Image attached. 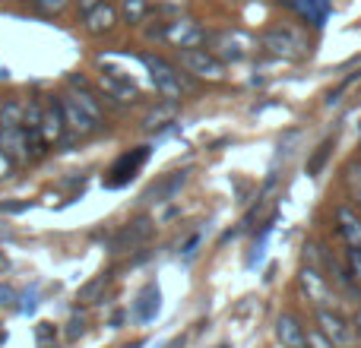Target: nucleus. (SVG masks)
Instances as JSON below:
<instances>
[{
  "label": "nucleus",
  "mask_w": 361,
  "mask_h": 348,
  "mask_svg": "<svg viewBox=\"0 0 361 348\" xmlns=\"http://www.w3.org/2000/svg\"><path fill=\"white\" fill-rule=\"evenodd\" d=\"M330 146H333V139H326V143L317 149V156H314L311 162H307V171H311V174H317V171H320V165H324V159L330 156Z\"/></svg>",
  "instance_id": "16"
},
{
  "label": "nucleus",
  "mask_w": 361,
  "mask_h": 348,
  "mask_svg": "<svg viewBox=\"0 0 361 348\" xmlns=\"http://www.w3.org/2000/svg\"><path fill=\"white\" fill-rule=\"evenodd\" d=\"M292 4H295V10H298L305 19H311L314 25H324L333 0H292Z\"/></svg>",
  "instance_id": "11"
},
{
  "label": "nucleus",
  "mask_w": 361,
  "mask_h": 348,
  "mask_svg": "<svg viewBox=\"0 0 361 348\" xmlns=\"http://www.w3.org/2000/svg\"><path fill=\"white\" fill-rule=\"evenodd\" d=\"M263 44H267V48H273L276 54H282V57H292V61L305 54V42H301L298 35H292V32H282V29L269 32V35L263 38Z\"/></svg>",
  "instance_id": "4"
},
{
  "label": "nucleus",
  "mask_w": 361,
  "mask_h": 348,
  "mask_svg": "<svg viewBox=\"0 0 361 348\" xmlns=\"http://www.w3.org/2000/svg\"><path fill=\"white\" fill-rule=\"evenodd\" d=\"M311 348H336V345H330V342H324L320 336H314V339H311Z\"/></svg>",
  "instance_id": "21"
},
{
  "label": "nucleus",
  "mask_w": 361,
  "mask_h": 348,
  "mask_svg": "<svg viewBox=\"0 0 361 348\" xmlns=\"http://www.w3.org/2000/svg\"><path fill=\"white\" fill-rule=\"evenodd\" d=\"M152 80H156V89L165 95V99H180L184 95V89H180V80H178V73L169 67V63H162V61H152Z\"/></svg>",
  "instance_id": "5"
},
{
  "label": "nucleus",
  "mask_w": 361,
  "mask_h": 348,
  "mask_svg": "<svg viewBox=\"0 0 361 348\" xmlns=\"http://www.w3.org/2000/svg\"><path fill=\"white\" fill-rule=\"evenodd\" d=\"M63 124H67L70 130H76V133H92V130H95L92 118H89V114L82 111L80 105H76V99H67V101H63Z\"/></svg>",
  "instance_id": "7"
},
{
  "label": "nucleus",
  "mask_w": 361,
  "mask_h": 348,
  "mask_svg": "<svg viewBox=\"0 0 361 348\" xmlns=\"http://www.w3.org/2000/svg\"><path fill=\"white\" fill-rule=\"evenodd\" d=\"M349 263H352V273L361 279V250H355V247H349Z\"/></svg>",
  "instance_id": "18"
},
{
  "label": "nucleus",
  "mask_w": 361,
  "mask_h": 348,
  "mask_svg": "<svg viewBox=\"0 0 361 348\" xmlns=\"http://www.w3.org/2000/svg\"><path fill=\"white\" fill-rule=\"evenodd\" d=\"M180 63H184L190 73H197V76H206V80H222V63H219L212 54H206V51L184 48L180 51Z\"/></svg>",
  "instance_id": "1"
},
{
  "label": "nucleus",
  "mask_w": 361,
  "mask_h": 348,
  "mask_svg": "<svg viewBox=\"0 0 361 348\" xmlns=\"http://www.w3.org/2000/svg\"><path fill=\"white\" fill-rule=\"evenodd\" d=\"M146 156H149L146 149H137L133 156H130V152H124V156H121L118 162L111 165V171H108L105 184H108V187H121V184H127V180H130L133 174L140 171V165L146 162Z\"/></svg>",
  "instance_id": "3"
},
{
  "label": "nucleus",
  "mask_w": 361,
  "mask_h": 348,
  "mask_svg": "<svg viewBox=\"0 0 361 348\" xmlns=\"http://www.w3.org/2000/svg\"><path fill=\"white\" fill-rule=\"evenodd\" d=\"M358 326H361V313H358Z\"/></svg>",
  "instance_id": "23"
},
{
  "label": "nucleus",
  "mask_w": 361,
  "mask_h": 348,
  "mask_svg": "<svg viewBox=\"0 0 361 348\" xmlns=\"http://www.w3.org/2000/svg\"><path fill=\"white\" fill-rule=\"evenodd\" d=\"M184 174H187V171H175L171 178H165L159 187H152V197H165V193H171L178 184H184Z\"/></svg>",
  "instance_id": "14"
},
{
  "label": "nucleus",
  "mask_w": 361,
  "mask_h": 348,
  "mask_svg": "<svg viewBox=\"0 0 361 348\" xmlns=\"http://www.w3.org/2000/svg\"><path fill=\"white\" fill-rule=\"evenodd\" d=\"M339 231H343V237H345L349 247L361 250V218L352 209H345V206L339 209Z\"/></svg>",
  "instance_id": "8"
},
{
  "label": "nucleus",
  "mask_w": 361,
  "mask_h": 348,
  "mask_svg": "<svg viewBox=\"0 0 361 348\" xmlns=\"http://www.w3.org/2000/svg\"><path fill=\"white\" fill-rule=\"evenodd\" d=\"M10 168H13V165H10V156L0 149V178H6V174H10Z\"/></svg>",
  "instance_id": "19"
},
{
  "label": "nucleus",
  "mask_w": 361,
  "mask_h": 348,
  "mask_svg": "<svg viewBox=\"0 0 361 348\" xmlns=\"http://www.w3.org/2000/svg\"><path fill=\"white\" fill-rule=\"evenodd\" d=\"M317 323L320 330H324V336L330 339L336 348H349L352 342H355V336H352V326L345 323L339 313H330V311H320L317 313Z\"/></svg>",
  "instance_id": "2"
},
{
  "label": "nucleus",
  "mask_w": 361,
  "mask_h": 348,
  "mask_svg": "<svg viewBox=\"0 0 361 348\" xmlns=\"http://www.w3.org/2000/svg\"><path fill=\"white\" fill-rule=\"evenodd\" d=\"M133 311H137L140 320H149L152 313L159 311V288L156 285H146V292L140 294V301H137V307H133Z\"/></svg>",
  "instance_id": "12"
},
{
  "label": "nucleus",
  "mask_w": 361,
  "mask_h": 348,
  "mask_svg": "<svg viewBox=\"0 0 361 348\" xmlns=\"http://www.w3.org/2000/svg\"><path fill=\"white\" fill-rule=\"evenodd\" d=\"M42 133H44V139L48 143H54V139H61V133H63V114H61V108L57 105H48L42 111Z\"/></svg>",
  "instance_id": "10"
},
{
  "label": "nucleus",
  "mask_w": 361,
  "mask_h": 348,
  "mask_svg": "<svg viewBox=\"0 0 361 348\" xmlns=\"http://www.w3.org/2000/svg\"><path fill=\"white\" fill-rule=\"evenodd\" d=\"M10 266V263H6V256H4V250H0V273H4V269Z\"/></svg>",
  "instance_id": "22"
},
{
  "label": "nucleus",
  "mask_w": 361,
  "mask_h": 348,
  "mask_svg": "<svg viewBox=\"0 0 361 348\" xmlns=\"http://www.w3.org/2000/svg\"><path fill=\"white\" fill-rule=\"evenodd\" d=\"M124 16H127V23H143L146 0H124Z\"/></svg>",
  "instance_id": "13"
},
{
  "label": "nucleus",
  "mask_w": 361,
  "mask_h": 348,
  "mask_svg": "<svg viewBox=\"0 0 361 348\" xmlns=\"http://www.w3.org/2000/svg\"><path fill=\"white\" fill-rule=\"evenodd\" d=\"M118 23V13H114V6H95V10H89L86 16V29L92 32V35H102V32H108L111 25Z\"/></svg>",
  "instance_id": "9"
},
{
  "label": "nucleus",
  "mask_w": 361,
  "mask_h": 348,
  "mask_svg": "<svg viewBox=\"0 0 361 348\" xmlns=\"http://www.w3.org/2000/svg\"><path fill=\"white\" fill-rule=\"evenodd\" d=\"M102 86H105L108 92H114V95H118L121 101H124V99H130V95H133V89H130V86H121V82H114V76H105V80H102Z\"/></svg>",
  "instance_id": "15"
},
{
  "label": "nucleus",
  "mask_w": 361,
  "mask_h": 348,
  "mask_svg": "<svg viewBox=\"0 0 361 348\" xmlns=\"http://www.w3.org/2000/svg\"><path fill=\"white\" fill-rule=\"evenodd\" d=\"M76 4H80V10H86V13H89V10H95V6H99L102 0H76Z\"/></svg>",
  "instance_id": "20"
},
{
  "label": "nucleus",
  "mask_w": 361,
  "mask_h": 348,
  "mask_svg": "<svg viewBox=\"0 0 361 348\" xmlns=\"http://www.w3.org/2000/svg\"><path fill=\"white\" fill-rule=\"evenodd\" d=\"M35 4H38V10H44V13H61L67 0H35Z\"/></svg>",
  "instance_id": "17"
},
{
  "label": "nucleus",
  "mask_w": 361,
  "mask_h": 348,
  "mask_svg": "<svg viewBox=\"0 0 361 348\" xmlns=\"http://www.w3.org/2000/svg\"><path fill=\"white\" fill-rule=\"evenodd\" d=\"M276 333H279V339H282V345L286 348H307L305 330H301V323L295 317H288V313L276 320Z\"/></svg>",
  "instance_id": "6"
}]
</instances>
